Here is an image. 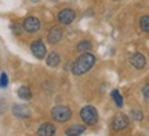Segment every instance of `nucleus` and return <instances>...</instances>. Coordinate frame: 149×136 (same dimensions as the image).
<instances>
[{
    "label": "nucleus",
    "instance_id": "13",
    "mask_svg": "<svg viewBox=\"0 0 149 136\" xmlns=\"http://www.w3.org/2000/svg\"><path fill=\"white\" fill-rule=\"evenodd\" d=\"M59 62H61V58H59V55L57 52H51V54H48V57L47 59H46V63H47L50 68H55V66H58Z\"/></svg>",
    "mask_w": 149,
    "mask_h": 136
},
{
    "label": "nucleus",
    "instance_id": "16",
    "mask_svg": "<svg viewBox=\"0 0 149 136\" xmlns=\"http://www.w3.org/2000/svg\"><path fill=\"white\" fill-rule=\"evenodd\" d=\"M112 99L115 100L116 106H119V107L123 106V96L120 95V92H119L117 89H113V91H112Z\"/></svg>",
    "mask_w": 149,
    "mask_h": 136
},
{
    "label": "nucleus",
    "instance_id": "21",
    "mask_svg": "<svg viewBox=\"0 0 149 136\" xmlns=\"http://www.w3.org/2000/svg\"><path fill=\"white\" fill-rule=\"evenodd\" d=\"M32 1H35V3H36V1H39V0H32Z\"/></svg>",
    "mask_w": 149,
    "mask_h": 136
},
{
    "label": "nucleus",
    "instance_id": "6",
    "mask_svg": "<svg viewBox=\"0 0 149 136\" xmlns=\"http://www.w3.org/2000/svg\"><path fill=\"white\" fill-rule=\"evenodd\" d=\"M22 26H24V29H25L28 33H36V32H39L42 23H40V21L37 19L36 17H28V18H25Z\"/></svg>",
    "mask_w": 149,
    "mask_h": 136
},
{
    "label": "nucleus",
    "instance_id": "5",
    "mask_svg": "<svg viewBox=\"0 0 149 136\" xmlns=\"http://www.w3.org/2000/svg\"><path fill=\"white\" fill-rule=\"evenodd\" d=\"M31 50H32V54L37 59H44L46 58V54H47V48L44 46V43L42 40H35V41L31 44Z\"/></svg>",
    "mask_w": 149,
    "mask_h": 136
},
{
    "label": "nucleus",
    "instance_id": "3",
    "mask_svg": "<svg viewBox=\"0 0 149 136\" xmlns=\"http://www.w3.org/2000/svg\"><path fill=\"white\" fill-rule=\"evenodd\" d=\"M80 118L87 125H95L98 122V111L93 106H84L80 110Z\"/></svg>",
    "mask_w": 149,
    "mask_h": 136
},
{
    "label": "nucleus",
    "instance_id": "14",
    "mask_svg": "<svg viewBox=\"0 0 149 136\" xmlns=\"http://www.w3.org/2000/svg\"><path fill=\"white\" fill-rule=\"evenodd\" d=\"M18 96L24 100H29L32 98V92H31V89L28 88V87H21V88L18 89Z\"/></svg>",
    "mask_w": 149,
    "mask_h": 136
},
{
    "label": "nucleus",
    "instance_id": "20",
    "mask_svg": "<svg viewBox=\"0 0 149 136\" xmlns=\"http://www.w3.org/2000/svg\"><path fill=\"white\" fill-rule=\"evenodd\" d=\"M148 95H149V85L148 84H145L144 85V96H145V99L148 100Z\"/></svg>",
    "mask_w": 149,
    "mask_h": 136
},
{
    "label": "nucleus",
    "instance_id": "1",
    "mask_svg": "<svg viewBox=\"0 0 149 136\" xmlns=\"http://www.w3.org/2000/svg\"><path fill=\"white\" fill-rule=\"evenodd\" d=\"M95 63V57L90 52H83L72 65V73L76 76L87 73Z\"/></svg>",
    "mask_w": 149,
    "mask_h": 136
},
{
    "label": "nucleus",
    "instance_id": "2",
    "mask_svg": "<svg viewBox=\"0 0 149 136\" xmlns=\"http://www.w3.org/2000/svg\"><path fill=\"white\" fill-rule=\"evenodd\" d=\"M51 117H53V120L58 121V122H66L72 118V110L68 106H55L51 110Z\"/></svg>",
    "mask_w": 149,
    "mask_h": 136
},
{
    "label": "nucleus",
    "instance_id": "8",
    "mask_svg": "<svg viewBox=\"0 0 149 136\" xmlns=\"http://www.w3.org/2000/svg\"><path fill=\"white\" fill-rule=\"evenodd\" d=\"M61 39H62V30L59 26H53L48 30L47 40L50 44H57V43L61 41Z\"/></svg>",
    "mask_w": 149,
    "mask_h": 136
},
{
    "label": "nucleus",
    "instance_id": "7",
    "mask_svg": "<svg viewBox=\"0 0 149 136\" xmlns=\"http://www.w3.org/2000/svg\"><path fill=\"white\" fill-rule=\"evenodd\" d=\"M74 17H76V12H74L72 8H64V10H61L58 12L57 19H58L62 25H69L70 22L74 19Z\"/></svg>",
    "mask_w": 149,
    "mask_h": 136
},
{
    "label": "nucleus",
    "instance_id": "18",
    "mask_svg": "<svg viewBox=\"0 0 149 136\" xmlns=\"http://www.w3.org/2000/svg\"><path fill=\"white\" fill-rule=\"evenodd\" d=\"M131 117H133L135 121H142L144 113H142L141 110H131Z\"/></svg>",
    "mask_w": 149,
    "mask_h": 136
},
{
    "label": "nucleus",
    "instance_id": "19",
    "mask_svg": "<svg viewBox=\"0 0 149 136\" xmlns=\"http://www.w3.org/2000/svg\"><path fill=\"white\" fill-rule=\"evenodd\" d=\"M7 84H8L7 74H6V73H1V76H0V87H1V88H4V87H7Z\"/></svg>",
    "mask_w": 149,
    "mask_h": 136
},
{
    "label": "nucleus",
    "instance_id": "15",
    "mask_svg": "<svg viewBox=\"0 0 149 136\" xmlns=\"http://www.w3.org/2000/svg\"><path fill=\"white\" fill-rule=\"evenodd\" d=\"M91 50V43L87 41V40H83L77 44V51L79 52H88Z\"/></svg>",
    "mask_w": 149,
    "mask_h": 136
},
{
    "label": "nucleus",
    "instance_id": "4",
    "mask_svg": "<svg viewBox=\"0 0 149 136\" xmlns=\"http://www.w3.org/2000/svg\"><path fill=\"white\" fill-rule=\"evenodd\" d=\"M128 124H130V120H128L127 115L117 114L116 117L113 118V121H112V129L116 132H120V131H123V129H126L128 126Z\"/></svg>",
    "mask_w": 149,
    "mask_h": 136
},
{
    "label": "nucleus",
    "instance_id": "22",
    "mask_svg": "<svg viewBox=\"0 0 149 136\" xmlns=\"http://www.w3.org/2000/svg\"><path fill=\"white\" fill-rule=\"evenodd\" d=\"M115 1H117V0H115Z\"/></svg>",
    "mask_w": 149,
    "mask_h": 136
},
{
    "label": "nucleus",
    "instance_id": "17",
    "mask_svg": "<svg viewBox=\"0 0 149 136\" xmlns=\"http://www.w3.org/2000/svg\"><path fill=\"white\" fill-rule=\"evenodd\" d=\"M139 26H141L142 32H145V33L149 32V17L148 15H144L139 19Z\"/></svg>",
    "mask_w": 149,
    "mask_h": 136
},
{
    "label": "nucleus",
    "instance_id": "12",
    "mask_svg": "<svg viewBox=\"0 0 149 136\" xmlns=\"http://www.w3.org/2000/svg\"><path fill=\"white\" fill-rule=\"evenodd\" d=\"M84 131H86V126L84 125L74 124V125L69 126V128L65 131V133H66V135H69V136H79V135H81Z\"/></svg>",
    "mask_w": 149,
    "mask_h": 136
},
{
    "label": "nucleus",
    "instance_id": "9",
    "mask_svg": "<svg viewBox=\"0 0 149 136\" xmlns=\"http://www.w3.org/2000/svg\"><path fill=\"white\" fill-rule=\"evenodd\" d=\"M130 63H131V66H134L135 69H142L145 65H146V58H145V55H142V54L137 52L130 57Z\"/></svg>",
    "mask_w": 149,
    "mask_h": 136
},
{
    "label": "nucleus",
    "instance_id": "10",
    "mask_svg": "<svg viewBox=\"0 0 149 136\" xmlns=\"http://www.w3.org/2000/svg\"><path fill=\"white\" fill-rule=\"evenodd\" d=\"M55 132H57V128H55L53 124L46 122V124H42V125L39 126V129H37V135H40V136H53V135H55Z\"/></svg>",
    "mask_w": 149,
    "mask_h": 136
},
{
    "label": "nucleus",
    "instance_id": "11",
    "mask_svg": "<svg viewBox=\"0 0 149 136\" xmlns=\"http://www.w3.org/2000/svg\"><path fill=\"white\" fill-rule=\"evenodd\" d=\"M13 113H14L17 117H21V118L31 117V110L28 109L25 105H15L13 107Z\"/></svg>",
    "mask_w": 149,
    "mask_h": 136
}]
</instances>
